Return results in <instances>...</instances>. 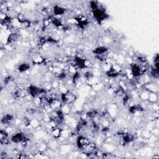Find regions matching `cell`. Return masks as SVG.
<instances>
[{
	"mask_svg": "<svg viewBox=\"0 0 159 159\" xmlns=\"http://www.w3.org/2000/svg\"><path fill=\"white\" fill-rule=\"evenodd\" d=\"M92 13L95 19L98 22H99V23L107 19L109 17L108 15L106 12L105 9L103 7H100V6L97 9L93 10Z\"/></svg>",
	"mask_w": 159,
	"mask_h": 159,
	"instance_id": "obj_1",
	"label": "cell"
},
{
	"mask_svg": "<svg viewBox=\"0 0 159 159\" xmlns=\"http://www.w3.org/2000/svg\"><path fill=\"white\" fill-rule=\"evenodd\" d=\"M77 98L75 94L69 91H67L65 93L61 94V99L63 105H70L73 104L76 101Z\"/></svg>",
	"mask_w": 159,
	"mask_h": 159,
	"instance_id": "obj_2",
	"label": "cell"
},
{
	"mask_svg": "<svg viewBox=\"0 0 159 159\" xmlns=\"http://www.w3.org/2000/svg\"><path fill=\"white\" fill-rule=\"evenodd\" d=\"M89 139L84 135H80L78 137L76 140V145L78 148L82 151H84L87 147H88L90 144Z\"/></svg>",
	"mask_w": 159,
	"mask_h": 159,
	"instance_id": "obj_3",
	"label": "cell"
},
{
	"mask_svg": "<svg viewBox=\"0 0 159 159\" xmlns=\"http://www.w3.org/2000/svg\"><path fill=\"white\" fill-rule=\"evenodd\" d=\"M11 140L12 141V142L15 144H21L22 142L26 141L27 139L25 134L23 132H19L14 134L12 136V138H11Z\"/></svg>",
	"mask_w": 159,
	"mask_h": 159,
	"instance_id": "obj_4",
	"label": "cell"
},
{
	"mask_svg": "<svg viewBox=\"0 0 159 159\" xmlns=\"http://www.w3.org/2000/svg\"><path fill=\"white\" fill-rule=\"evenodd\" d=\"M20 37V35L16 32H13L8 36L6 41V45H11L12 44L16 43L18 41V39Z\"/></svg>",
	"mask_w": 159,
	"mask_h": 159,
	"instance_id": "obj_5",
	"label": "cell"
},
{
	"mask_svg": "<svg viewBox=\"0 0 159 159\" xmlns=\"http://www.w3.org/2000/svg\"><path fill=\"white\" fill-rule=\"evenodd\" d=\"M121 135H122V141L124 145H128L134 140V135L131 133L124 132Z\"/></svg>",
	"mask_w": 159,
	"mask_h": 159,
	"instance_id": "obj_6",
	"label": "cell"
},
{
	"mask_svg": "<svg viewBox=\"0 0 159 159\" xmlns=\"http://www.w3.org/2000/svg\"><path fill=\"white\" fill-rule=\"evenodd\" d=\"M53 12L54 15L55 16H60L65 15L66 12V9L59 5H56L53 8Z\"/></svg>",
	"mask_w": 159,
	"mask_h": 159,
	"instance_id": "obj_7",
	"label": "cell"
},
{
	"mask_svg": "<svg viewBox=\"0 0 159 159\" xmlns=\"http://www.w3.org/2000/svg\"><path fill=\"white\" fill-rule=\"evenodd\" d=\"M0 142L2 145H7L9 144L8 133L5 130L2 129L0 131Z\"/></svg>",
	"mask_w": 159,
	"mask_h": 159,
	"instance_id": "obj_8",
	"label": "cell"
},
{
	"mask_svg": "<svg viewBox=\"0 0 159 159\" xmlns=\"http://www.w3.org/2000/svg\"><path fill=\"white\" fill-rule=\"evenodd\" d=\"M15 120V118L13 115H11L10 114H6L5 115L1 120L2 124H5V125H10Z\"/></svg>",
	"mask_w": 159,
	"mask_h": 159,
	"instance_id": "obj_9",
	"label": "cell"
},
{
	"mask_svg": "<svg viewBox=\"0 0 159 159\" xmlns=\"http://www.w3.org/2000/svg\"><path fill=\"white\" fill-rule=\"evenodd\" d=\"M108 48L105 46H99L92 50V52L95 54L96 56L98 55H102L106 54V53L108 52Z\"/></svg>",
	"mask_w": 159,
	"mask_h": 159,
	"instance_id": "obj_10",
	"label": "cell"
},
{
	"mask_svg": "<svg viewBox=\"0 0 159 159\" xmlns=\"http://www.w3.org/2000/svg\"><path fill=\"white\" fill-rule=\"evenodd\" d=\"M129 112L131 113V114L134 115V114H135V113H137V112L143 111H144V108L140 104L134 105H132V106L129 107Z\"/></svg>",
	"mask_w": 159,
	"mask_h": 159,
	"instance_id": "obj_11",
	"label": "cell"
},
{
	"mask_svg": "<svg viewBox=\"0 0 159 159\" xmlns=\"http://www.w3.org/2000/svg\"><path fill=\"white\" fill-rule=\"evenodd\" d=\"M99 116V112L96 109H92L86 113V116L87 118L90 119L91 121L94 119L95 118L98 117Z\"/></svg>",
	"mask_w": 159,
	"mask_h": 159,
	"instance_id": "obj_12",
	"label": "cell"
},
{
	"mask_svg": "<svg viewBox=\"0 0 159 159\" xmlns=\"http://www.w3.org/2000/svg\"><path fill=\"white\" fill-rule=\"evenodd\" d=\"M62 132H63V130L61 128L57 127V128L52 129V135L54 139H59L62 135Z\"/></svg>",
	"mask_w": 159,
	"mask_h": 159,
	"instance_id": "obj_13",
	"label": "cell"
},
{
	"mask_svg": "<svg viewBox=\"0 0 159 159\" xmlns=\"http://www.w3.org/2000/svg\"><path fill=\"white\" fill-rule=\"evenodd\" d=\"M30 68H31V66L29 63H22L18 66V70L20 73H24V72L28 71L30 69Z\"/></svg>",
	"mask_w": 159,
	"mask_h": 159,
	"instance_id": "obj_14",
	"label": "cell"
},
{
	"mask_svg": "<svg viewBox=\"0 0 159 159\" xmlns=\"http://www.w3.org/2000/svg\"><path fill=\"white\" fill-rule=\"evenodd\" d=\"M45 60L40 55H37V56H36L35 57L32 59V63L34 65H41L45 63Z\"/></svg>",
	"mask_w": 159,
	"mask_h": 159,
	"instance_id": "obj_15",
	"label": "cell"
},
{
	"mask_svg": "<svg viewBox=\"0 0 159 159\" xmlns=\"http://www.w3.org/2000/svg\"><path fill=\"white\" fill-rule=\"evenodd\" d=\"M148 100L151 103H155L158 100V95L156 93H149Z\"/></svg>",
	"mask_w": 159,
	"mask_h": 159,
	"instance_id": "obj_16",
	"label": "cell"
},
{
	"mask_svg": "<svg viewBox=\"0 0 159 159\" xmlns=\"http://www.w3.org/2000/svg\"><path fill=\"white\" fill-rule=\"evenodd\" d=\"M151 76L155 78V79H157L158 78V69H156L155 67H152V69H151Z\"/></svg>",
	"mask_w": 159,
	"mask_h": 159,
	"instance_id": "obj_17",
	"label": "cell"
}]
</instances>
